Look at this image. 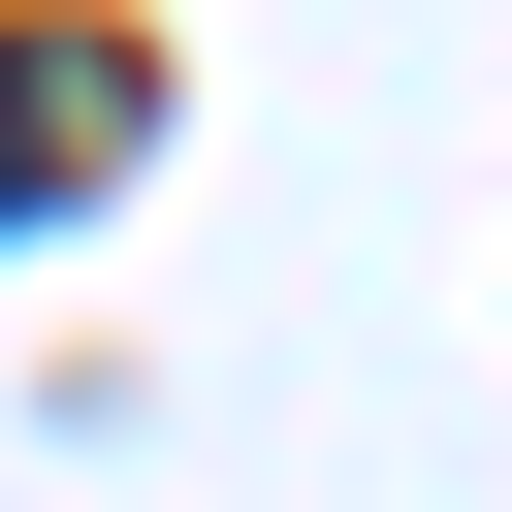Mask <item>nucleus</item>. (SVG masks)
<instances>
[{
    "label": "nucleus",
    "mask_w": 512,
    "mask_h": 512,
    "mask_svg": "<svg viewBox=\"0 0 512 512\" xmlns=\"http://www.w3.org/2000/svg\"><path fill=\"white\" fill-rule=\"evenodd\" d=\"M96 128H128V32H0V224H32Z\"/></svg>",
    "instance_id": "f257e3e1"
}]
</instances>
